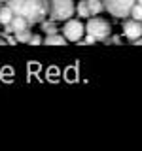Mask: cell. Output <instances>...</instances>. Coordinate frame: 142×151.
<instances>
[{
    "instance_id": "obj_1",
    "label": "cell",
    "mask_w": 142,
    "mask_h": 151,
    "mask_svg": "<svg viewBox=\"0 0 142 151\" xmlns=\"http://www.w3.org/2000/svg\"><path fill=\"white\" fill-rule=\"evenodd\" d=\"M8 6L15 15H21L32 25H40L47 17V0H8Z\"/></svg>"
},
{
    "instance_id": "obj_2",
    "label": "cell",
    "mask_w": 142,
    "mask_h": 151,
    "mask_svg": "<svg viewBox=\"0 0 142 151\" xmlns=\"http://www.w3.org/2000/svg\"><path fill=\"white\" fill-rule=\"evenodd\" d=\"M76 13L74 0H47V17L53 21H66Z\"/></svg>"
},
{
    "instance_id": "obj_3",
    "label": "cell",
    "mask_w": 142,
    "mask_h": 151,
    "mask_svg": "<svg viewBox=\"0 0 142 151\" xmlns=\"http://www.w3.org/2000/svg\"><path fill=\"white\" fill-rule=\"evenodd\" d=\"M85 34L93 36L95 42H102L104 38L112 34V25L104 17H89L87 25H85Z\"/></svg>"
},
{
    "instance_id": "obj_4",
    "label": "cell",
    "mask_w": 142,
    "mask_h": 151,
    "mask_svg": "<svg viewBox=\"0 0 142 151\" xmlns=\"http://www.w3.org/2000/svg\"><path fill=\"white\" fill-rule=\"evenodd\" d=\"M104 12H108L116 19H125L131 15V9L136 4V0H102Z\"/></svg>"
},
{
    "instance_id": "obj_5",
    "label": "cell",
    "mask_w": 142,
    "mask_h": 151,
    "mask_svg": "<svg viewBox=\"0 0 142 151\" xmlns=\"http://www.w3.org/2000/svg\"><path fill=\"white\" fill-rule=\"evenodd\" d=\"M85 34V25H82V21L78 19H66L63 25V36L66 38V42H78L82 40V36Z\"/></svg>"
},
{
    "instance_id": "obj_6",
    "label": "cell",
    "mask_w": 142,
    "mask_h": 151,
    "mask_svg": "<svg viewBox=\"0 0 142 151\" xmlns=\"http://www.w3.org/2000/svg\"><path fill=\"white\" fill-rule=\"evenodd\" d=\"M123 34L131 42L140 38L142 36V21H136L133 17H125V21H123Z\"/></svg>"
},
{
    "instance_id": "obj_7",
    "label": "cell",
    "mask_w": 142,
    "mask_h": 151,
    "mask_svg": "<svg viewBox=\"0 0 142 151\" xmlns=\"http://www.w3.org/2000/svg\"><path fill=\"white\" fill-rule=\"evenodd\" d=\"M25 28H30V23H28L27 19H23L21 15H15V13H13L12 21L4 27V34H17V32L25 30Z\"/></svg>"
},
{
    "instance_id": "obj_8",
    "label": "cell",
    "mask_w": 142,
    "mask_h": 151,
    "mask_svg": "<svg viewBox=\"0 0 142 151\" xmlns=\"http://www.w3.org/2000/svg\"><path fill=\"white\" fill-rule=\"evenodd\" d=\"M42 44H46V45H64L66 38L63 34H59V32H55V34H46V38L42 40Z\"/></svg>"
},
{
    "instance_id": "obj_9",
    "label": "cell",
    "mask_w": 142,
    "mask_h": 151,
    "mask_svg": "<svg viewBox=\"0 0 142 151\" xmlns=\"http://www.w3.org/2000/svg\"><path fill=\"white\" fill-rule=\"evenodd\" d=\"M12 17H13L12 8H9L6 2H2V4H0V25H2V27H6L8 23L12 21Z\"/></svg>"
},
{
    "instance_id": "obj_10",
    "label": "cell",
    "mask_w": 142,
    "mask_h": 151,
    "mask_svg": "<svg viewBox=\"0 0 142 151\" xmlns=\"http://www.w3.org/2000/svg\"><path fill=\"white\" fill-rule=\"evenodd\" d=\"M85 2H87V8H89V13H91V15H99V13L104 12L102 0H85Z\"/></svg>"
},
{
    "instance_id": "obj_11",
    "label": "cell",
    "mask_w": 142,
    "mask_h": 151,
    "mask_svg": "<svg viewBox=\"0 0 142 151\" xmlns=\"http://www.w3.org/2000/svg\"><path fill=\"white\" fill-rule=\"evenodd\" d=\"M40 28H42V32H44V34H55V32L59 30L53 19H49V21H46V19H44V21L40 23Z\"/></svg>"
},
{
    "instance_id": "obj_12",
    "label": "cell",
    "mask_w": 142,
    "mask_h": 151,
    "mask_svg": "<svg viewBox=\"0 0 142 151\" xmlns=\"http://www.w3.org/2000/svg\"><path fill=\"white\" fill-rule=\"evenodd\" d=\"M76 13H78V17H82V19H89V17H91V13H89V8H87V2H85V0H80V2H78Z\"/></svg>"
},
{
    "instance_id": "obj_13",
    "label": "cell",
    "mask_w": 142,
    "mask_h": 151,
    "mask_svg": "<svg viewBox=\"0 0 142 151\" xmlns=\"http://www.w3.org/2000/svg\"><path fill=\"white\" fill-rule=\"evenodd\" d=\"M30 36H32V30H30V28H25V30H21V32H17V34H15V42H23V44H28Z\"/></svg>"
},
{
    "instance_id": "obj_14",
    "label": "cell",
    "mask_w": 142,
    "mask_h": 151,
    "mask_svg": "<svg viewBox=\"0 0 142 151\" xmlns=\"http://www.w3.org/2000/svg\"><path fill=\"white\" fill-rule=\"evenodd\" d=\"M129 17L136 19V21H142V4L136 2L135 6H133V9H131V15H129Z\"/></svg>"
},
{
    "instance_id": "obj_15",
    "label": "cell",
    "mask_w": 142,
    "mask_h": 151,
    "mask_svg": "<svg viewBox=\"0 0 142 151\" xmlns=\"http://www.w3.org/2000/svg\"><path fill=\"white\" fill-rule=\"evenodd\" d=\"M102 44H106V45H110V44H121V38L120 36H108V38H104L102 40Z\"/></svg>"
},
{
    "instance_id": "obj_16",
    "label": "cell",
    "mask_w": 142,
    "mask_h": 151,
    "mask_svg": "<svg viewBox=\"0 0 142 151\" xmlns=\"http://www.w3.org/2000/svg\"><path fill=\"white\" fill-rule=\"evenodd\" d=\"M42 40H44V38H42L40 34H32V36H30V40H28V44H30V45H40V44H42Z\"/></svg>"
},
{
    "instance_id": "obj_17",
    "label": "cell",
    "mask_w": 142,
    "mask_h": 151,
    "mask_svg": "<svg viewBox=\"0 0 142 151\" xmlns=\"http://www.w3.org/2000/svg\"><path fill=\"white\" fill-rule=\"evenodd\" d=\"M133 45H142V36L136 38V40H133Z\"/></svg>"
},
{
    "instance_id": "obj_18",
    "label": "cell",
    "mask_w": 142,
    "mask_h": 151,
    "mask_svg": "<svg viewBox=\"0 0 142 151\" xmlns=\"http://www.w3.org/2000/svg\"><path fill=\"white\" fill-rule=\"evenodd\" d=\"M0 45H6V40H4V38H0Z\"/></svg>"
},
{
    "instance_id": "obj_19",
    "label": "cell",
    "mask_w": 142,
    "mask_h": 151,
    "mask_svg": "<svg viewBox=\"0 0 142 151\" xmlns=\"http://www.w3.org/2000/svg\"><path fill=\"white\" fill-rule=\"evenodd\" d=\"M136 2H138V4H142V0H136Z\"/></svg>"
},
{
    "instance_id": "obj_20",
    "label": "cell",
    "mask_w": 142,
    "mask_h": 151,
    "mask_svg": "<svg viewBox=\"0 0 142 151\" xmlns=\"http://www.w3.org/2000/svg\"><path fill=\"white\" fill-rule=\"evenodd\" d=\"M2 2H8V0H2Z\"/></svg>"
},
{
    "instance_id": "obj_21",
    "label": "cell",
    "mask_w": 142,
    "mask_h": 151,
    "mask_svg": "<svg viewBox=\"0 0 142 151\" xmlns=\"http://www.w3.org/2000/svg\"><path fill=\"white\" fill-rule=\"evenodd\" d=\"M0 4H2V0H0Z\"/></svg>"
}]
</instances>
